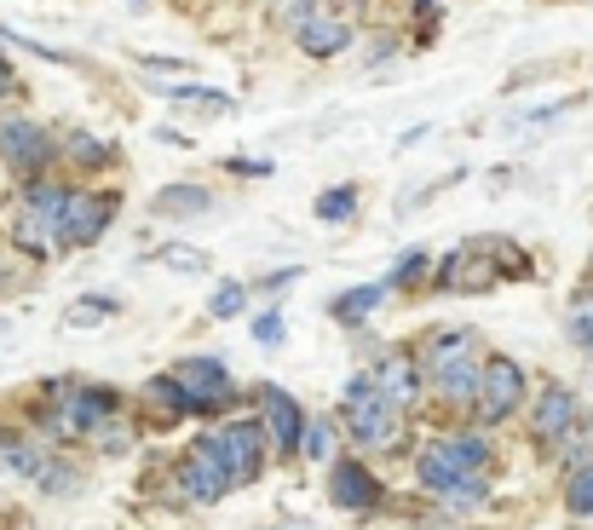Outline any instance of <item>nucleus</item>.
<instances>
[{
  "instance_id": "obj_13",
  "label": "nucleus",
  "mask_w": 593,
  "mask_h": 530,
  "mask_svg": "<svg viewBox=\"0 0 593 530\" xmlns=\"http://www.w3.org/2000/svg\"><path fill=\"white\" fill-rule=\"evenodd\" d=\"M329 496L335 507H352V514H363V507H375V479H370V467L363 461H335V473H329Z\"/></svg>"
},
{
  "instance_id": "obj_15",
  "label": "nucleus",
  "mask_w": 593,
  "mask_h": 530,
  "mask_svg": "<svg viewBox=\"0 0 593 530\" xmlns=\"http://www.w3.org/2000/svg\"><path fill=\"white\" fill-rule=\"evenodd\" d=\"M438 282H444V289H489V282H496V265H489L484 249H461L438 272Z\"/></svg>"
},
{
  "instance_id": "obj_10",
  "label": "nucleus",
  "mask_w": 593,
  "mask_h": 530,
  "mask_svg": "<svg viewBox=\"0 0 593 530\" xmlns=\"http://www.w3.org/2000/svg\"><path fill=\"white\" fill-rule=\"evenodd\" d=\"M110 410H116V398L105 393V386H87V393H64L58 426H64V433H93V426H105Z\"/></svg>"
},
{
  "instance_id": "obj_32",
  "label": "nucleus",
  "mask_w": 593,
  "mask_h": 530,
  "mask_svg": "<svg viewBox=\"0 0 593 530\" xmlns=\"http://www.w3.org/2000/svg\"><path fill=\"white\" fill-rule=\"evenodd\" d=\"M231 168H237V173H259V179H265V173H271V161H249V156H231Z\"/></svg>"
},
{
  "instance_id": "obj_2",
  "label": "nucleus",
  "mask_w": 593,
  "mask_h": 530,
  "mask_svg": "<svg viewBox=\"0 0 593 530\" xmlns=\"http://www.w3.org/2000/svg\"><path fill=\"white\" fill-rule=\"evenodd\" d=\"M259 421H231V426H219L214 433V450L225 461V479L231 484H249L259 479V461H265V444H259Z\"/></svg>"
},
{
  "instance_id": "obj_20",
  "label": "nucleus",
  "mask_w": 593,
  "mask_h": 530,
  "mask_svg": "<svg viewBox=\"0 0 593 530\" xmlns=\"http://www.w3.org/2000/svg\"><path fill=\"white\" fill-rule=\"evenodd\" d=\"M0 461H7L12 473H24V479H40V467H47V456H40L35 444H12V438H0Z\"/></svg>"
},
{
  "instance_id": "obj_9",
  "label": "nucleus",
  "mask_w": 593,
  "mask_h": 530,
  "mask_svg": "<svg viewBox=\"0 0 593 530\" xmlns=\"http://www.w3.org/2000/svg\"><path fill=\"white\" fill-rule=\"evenodd\" d=\"M346 40H352V24H346L340 12H305L300 17V47L312 58H335Z\"/></svg>"
},
{
  "instance_id": "obj_3",
  "label": "nucleus",
  "mask_w": 593,
  "mask_h": 530,
  "mask_svg": "<svg viewBox=\"0 0 593 530\" xmlns=\"http://www.w3.org/2000/svg\"><path fill=\"white\" fill-rule=\"evenodd\" d=\"M179 484H185L191 502H219L225 491H231V479H225V461H219V450H214V433L196 438V450L179 461Z\"/></svg>"
},
{
  "instance_id": "obj_17",
  "label": "nucleus",
  "mask_w": 593,
  "mask_h": 530,
  "mask_svg": "<svg viewBox=\"0 0 593 530\" xmlns=\"http://www.w3.org/2000/svg\"><path fill=\"white\" fill-rule=\"evenodd\" d=\"M156 208L161 214H202V208H214V196L202 191V185H168V191H156Z\"/></svg>"
},
{
  "instance_id": "obj_28",
  "label": "nucleus",
  "mask_w": 593,
  "mask_h": 530,
  "mask_svg": "<svg viewBox=\"0 0 593 530\" xmlns=\"http://www.w3.org/2000/svg\"><path fill=\"white\" fill-rule=\"evenodd\" d=\"M426 272V249H409L403 260H398V272H392V282H398V289H403V282H415Z\"/></svg>"
},
{
  "instance_id": "obj_29",
  "label": "nucleus",
  "mask_w": 593,
  "mask_h": 530,
  "mask_svg": "<svg viewBox=\"0 0 593 530\" xmlns=\"http://www.w3.org/2000/svg\"><path fill=\"white\" fill-rule=\"evenodd\" d=\"M116 312V300H105V294H93V305H75L70 312V323H105Z\"/></svg>"
},
{
  "instance_id": "obj_5",
  "label": "nucleus",
  "mask_w": 593,
  "mask_h": 530,
  "mask_svg": "<svg viewBox=\"0 0 593 530\" xmlns=\"http://www.w3.org/2000/svg\"><path fill=\"white\" fill-rule=\"evenodd\" d=\"M64 196L58 185H35L29 202H24V219H17V242L24 249H47V242H58V214H64Z\"/></svg>"
},
{
  "instance_id": "obj_21",
  "label": "nucleus",
  "mask_w": 593,
  "mask_h": 530,
  "mask_svg": "<svg viewBox=\"0 0 593 530\" xmlns=\"http://www.w3.org/2000/svg\"><path fill=\"white\" fill-rule=\"evenodd\" d=\"M380 294H386V289H352V294H340V300H335V317H340V323H363V317L380 305Z\"/></svg>"
},
{
  "instance_id": "obj_25",
  "label": "nucleus",
  "mask_w": 593,
  "mask_h": 530,
  "mask_svg": "<svg viewBox=\"0 0 593 530\" xmlns=\"http://www.w3.org/2000/svg\"><path fill=\"white\" fill-rule=\"evenodd\" d=\"M70 156L81 161V168H105L110 161V150L98 145V138H87V133H70Z\"/></svg>"
},
{
  "instance_id": "obj_33",
  "label": "nucleus",
  "mask_w": 593,
  "mask_h": 530,
  "mask_svg": "<svg viewBox=\"0 0 593 530\" xmlns=\"http://www.w3.org/2000/svg\"><path fill=\"white\" fill-rule=\"evenodd\" d=\"M7 93H12V70H7V64H0V98H7Z\"/></svg>"
},
{
  "instance_id": "obj_19",
  "label": "nucleus",
  "mask_w": 593,
  "mask_h": 530,
  "mask_svg": "<svg viewBox=\"0 0 593 530\" xmlns=\"http://www.w3.org/2000/svg\"><path fill=\"white\" fill-rule=\"evenodd\" d=\"M467 352H473V335H467V329H456V335H438V340H433V352H426V363H433V375H444L449 363H461Z\"/></svg>"
},
{
  "instance_id": "obj_35",
  "label": "nucleus",
  "mask_w": 593,
  "mask_h": 530,
  "mask_svg": "<svg viewBox=\"0 0 593 530\" xmlns=\"http://www.w3.org/2000/svg\"><path fill=\"white\" fill-rule=\"evenodd\" d=\"M352 7H358V0H352Z\"/></svg>"
},
{
  "instance_id": "obj_11",
  "label": "nucleus",
  "mask_w": 593,
  "mask_h": 530,
  "mask_svg": "<svg viewBox=\"0 0 593 530\" xmlns=\"http://www.w3.org/2000/svg\"><path fill=\"white\" fill-rule=\"evenodd\" d=\"M173 381L185 386V398H191V410H202V403H225V370L214 358H185L173 370Z\"/></svg>"
},
{
  "instance_id": "obj_22",
  "label": "nucleus",
  "mask_w": 593,
  "mask_h": 530,
  "mask_svg": "<svg viewBox=\"0 0 593 530\" xmlns=\"http://www.w3.org/2000/svg\"><path fill=\"white\" fill-rule=\"evenodd\" d=\"M300 450L312 456V461H329V456H335V426H329V421L300 426Z\"/></svg>"
},
{
  "instance_id": "obj_16",
  "label": "nucleus",
  "mask_w": 593,
  "mask_h": 530,
  "mask_svg": "<svg viewBox=\"0 0 593 530\" xmlns=\"http://www.w3.org/2000/svg\"><path fill=\"white\" fill-rule=\"evenodd\" d=\"M433 456L449 467V473H484V461H489V444H484L479 433H456V438L433 444Z\"/></svg>"
},
{
  "instance_id": "obj_26",
  "label": "nucleus",
  "mask_w": 593,
  "mask_h": 530,
  "mask_svg": "<svg viewBox=\"0 0 593 530\" xmlns=\"http://www.w3.org/2000/svg\"><path fill=\"white\" fill-rule=\"evenodd\" d=\"M570 514H593V467L570 479Z\"/></svg>"
},
{
  "instance_id": "obj_30",
  "label": "nucleus",
  "mask_w": 593,
  "mask_h": 530,
  "mask_svg": "<svg viewBox=\"0 0 593 530\" xmlns=\"http://www.w3.org/2000/svg\"><path fill=\"white\" fill-rule=\"evenodd\" d=\"M161 260L179 265V272H208V260H202L196 249H161Z\"/></svg>"
},
{
  "instance_id": "obj_23",
  "label": "nucleus",
  "mask_w": 593,
  "mask_h": 530,
  "mask_svg": "<svg viewBox=\"0 0 593 530\" xmlns=\"http://www.w3.org/2000/svg\"><path fill=\"white\" fill-rule=\"evenodd\" d=\"M438 386H444V398H473V386H479V370H473V363H449V370L438 375Z\"/></svg>"
},
{
  "instance_id": "obj_14",
  "label": "nucleus",
  "mask_w": 593,
  "mask_h": 530,
  "mask_svg": "<svg viewBox=\"0 0 593 530\" xmlns=\"http://www.w3.org/2000/svg\"><path fill=\"white\" fill-rule=\"evenodd\" d=\"M570 421H577V393H565V386H547L536 398V438L554 444L570 433Z\"/></svg>"
},
{
  "instance_id": "obj_34",
  "label": "nucleus",
  "mask_w": 593,
  "mask_h": 530,
  "mask_svg": "<svg viewBox=\"0 0 593 530\" xmlns=\"http://www.w3.org/2000/svg\"><path fill=\"white\" fill-rule=\"evenodd\" d=\"M582 335L593 340V305H588V317H582Z\"/></svg>"
},
{
  "instance_id": "obj_8",
  "label": "nucleus",
  "mask_w": 593,
  "mask_h": 530,
  "mask_svg": "<svg viewBox=\"0 0 593 530\" xmlns=\"http://www.w3.org/2000/svg\"><path fill=\"white\" fill-rule=\"evenodd\" d=\"M370 386H375V398H386L392 410H403V403H415V393H421V363L415 358H386L380 370L370 375Z\"/></svg>"
},
{
  "instance_id": "obj_18",
  "label": "nucleus",
  "mask_w": 593,
  "mask_h": 530,
  "mask_svg": "<svg viewBox=\"0 0 593 530\" xmlns=\"http://www.w3.org/2000/svg\"><path fill=\"white\" fill-rule=\"evenodd\" d=\"M145 398H150V410H156V415H168V421L191 410V398H185V386H179L173 375H156V381L145 386Z\"/></svg>"
},
{
  "instance_id": "obj_24",
  "label": "nucleus",
  "mask_w": 593,
  "mask_h": 530,
  "mask_svg": "<svg viewBox=\"0 0 593 530\" xmlns=\"http://www.w3.org/2000/svg\"><path fill=\"white\" fill-rule=\"evenodd\" d=\"M352 208H358V191L352 185H335V191L317 196V219H329V226H335V219H346Z\"/></svg>"
},
{
  "instance_id": "obj_12",
  "label": "nucleus",
  "mask_w": 593,
  "mask_h": 530,
  "mask_svg": "<svg viewBox=\"0 0 593 530\" xmlns=\"http://www.w3.org/2000/svg\"><path fill=\"white\" fill-rule=\"evenodd\" d=\"M259 398H265V426H271V438H277V450H300V403L282 393V386H259Z\"/></svg>"
},
{
  "instance_id": "obj_27",
  "label": "nucleus",
  "mask_w": 593,
  "mask_h": 530,
  "mask_svg": "<svg viewBox=\"0 0 593 530\" xmlns=\"http://www.w3.org/2000/svg\"><path fill=\"white\" fill-rule=\"evenodd\" d=\"M242 300H249V294H242V282H219V294H214V317H237V312H242Z\"/></svg>"
},
{
  "instance_id": "obj_6",
  "label": "nucleus",
  "mask_w": 593,
  "mask_h": 530,
  "mask_svg": "<svg viewBox=\"0 0 593 530\" xmlns=\"http://www.w3.org/2000/svg\"><path fill=\"white\" fill-rule=\"evenodd\" d=\"M110 196H64V214H58V242H75V249H87L98 242V231L110 226Z\"/></svg>"
},
{
  "instance_id": "obj_31",
  "label": "nucleus",
  "mask_w": 593,
  "mask_h": 530,
  "mask_svg": "<svg viewBox=\"0 0 593 530\" xmlns=\"http://www.w3.org/2000/svg\"><path fill=\"white\" fill-rule=\"evenodd\" d=\"M254 340H265V346H277V340H282V317H277V312H265V317L254 323Z\"/></svg>"
},
{
  "instance_id": "obj_4",
  "label": "nucleus",
  "mask_w": 593,
  "mask_h": 530,
  "mask_svg": "<svg viewBox=\"0 0 593 530\" xmlns=\"http://www.w3.org/2000/svg\"><path fill=\"white\" fill-rule=\"evenodd\" d=\"M0 161L7 168H17V173H40L52 161V138L35 128V121H0Z\"/></svg>"
},
{
  "instance_id": "obj_7",
  "label": "nucleus",
  "mask_w": 593,
  "mask_h": 530,
  "mask_svg": "<svg viewBox=\"0 0 593 530\" xmlns=\"http://www.w3.org/2000/svg\"><path fill=\"white\" fill-rule=\"evenodd\" d=\"M346 410H352V438L370 444V450H380V444H392L398 433V410L386 398H375V386L363 398H346Z\"/></svg>"
},
{
  "instance_id": "obj_1",
  "label": "nucleus",
  "mask_w": 593,
  "mask_h": 530,
  "mask_svg": "<svg viewBox=\"0 0 593 530\" xmlns=\"http://www.w3.org/2000/svg\"><path fill=\"white\" fill-rule=\"evenodd\" d=\"M519 398H524V370L513 358H489L484 370H479V386H473V403H479V415L484 421H507L519 410Z\"/></svg>"
}]
</instances>
